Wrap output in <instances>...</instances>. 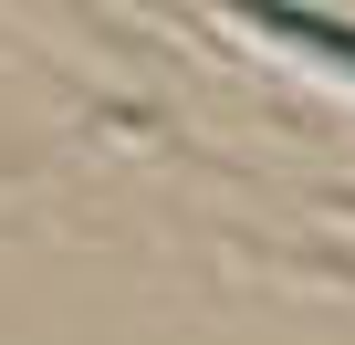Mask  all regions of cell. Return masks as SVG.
I'll list each match as a JSON object with an SVG mask.
<instances>
[]
</instances>
